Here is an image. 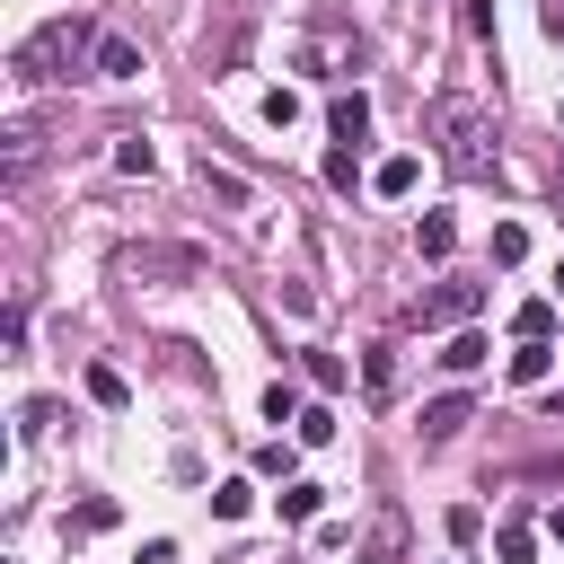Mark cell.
I'll list each match as a JSON object with an SVG mask.
<instances>
[{"instance_id": "1", "label": "cell", "mask_w": 564, "mask_h": 564, "mask_svg": "<svg viewBox=\"0 0 564 564\" xmlns=\"http://www.w3.org/2000/svg\"><path fill=\"white\" fill-rule=\"evenodd\" d=\"M432 150H441V167L449 176H494V115L467 97V88H441L432 97Z\"/></svg>"}, {"instance_id": "2", "label": "cell", "mask_w": 564, "mask_h": 564, "mask_svg": "<svg viewBox=\"0 0 564 564\" xmlns=\"http://www.w3.org/2000/svg\"><path fill=\"white\" fill-rule=\"evenodd\" d=\"M79 53H97V35H88L79 18H53V26H35V35L9 53V70H18L26 88H44V79H70V70H79Z\"/></svg>"}, {"instance_id": "3", "label": "cell", "mask_w": 564, "mask_h": 564, "mask_svg": "<svg viewBox=\"0 0 564 564\" xmlns=\"http://www.w3.org/2000/svg\"><path fill=\"white\" fill-rule=\"evenodd\" d=\"M476 300H485V282H441L414 300V326H458V317H476Z\"/></svg>"}, {"instance_id": "4", "label": "cell", "mask_w": 564, "mask_h": 564, "mask_svg": "<svg viewBox=\"0 0 564 564\" xmlns=\"http://www.w3.org/2000/svg\"><path fill=\"white\" fill-rule=\"evenodd\" d=\"M397 379H405L397 344H370V352H361V388H370V405H388V397H397Z\"/></svg>"}, {"instance_id": "5", "label": "cell", "mask_w": 564, "mask_h": 564, "mask_svg": "<svg viewBox=\"0 0 564 564\" xmlns=\"http://www.w3.org/2000/svg\"><path fill=\"white\" fill-rule=\"evenodd\" d=\"M88 62H97V79H141V44L132 35H97Z\"/></svg>"}, {"instance_id": "6", "label": "cell", "mask_w": 564, "mask_h": 564, "mask_svg": "<svg viewBox=\"0 0 564 564\" xmlns=\"http://www.w3.org/2000/svg\"><path fill=\"white\" fill-rule=\"evenodd\" d=\"M361 564H405V520H397V511H379V520H370V538H361Z\"/></svg>"}, {"instance_id": "7", "label": "cell", "mask_w": 564, "mask_h": 564, "mask_svg": "<svg viewBox=\"0 0 564 564\" xmlns=\"http://www.w3.org/2000/svg\"><path fill=\"white\" fill-rule=\"evenodd\" d=\"M326 132H335V141L352 150V141L370 132V97H361V88H352V97H335V106H326Z\"/></svg>"}, {"instance_id": "8", "label": "cell", "mask_w": 564, "mask_h": 564, "mask_svg": "<svg viewBox=\"0 0 564 564\" xmlns=\"http://www.w3.org/2000/svg\"><path fill=\"white\" fill-rule=\"evenodd\" d=\"M123 273H141V282H150V273H194V247H132Z\"/></svg>"}, {"instance_id": "9", "label": "cell", "mask_w": 564, "mask_h": 564, "mask_svg": "<svg viewBox=\"0 0 564 564\" xmlns=\"http://www.w3.org/2000/svg\"><path fill=\"white\" fill-rule=\"evenodd\" d=\"M414 247H423V264H441V256L458 247V220H449V212H423V220H414Z\"/></svg>"}, {"instance_id": "10", "label": "cell", "mask_w": 564, "mask_h": 564, "mask_svg": "<svg viewBox=\"0 0 564 564\" xmlns=\"http://www.w3.org/2000/svg\"><path fill=\"white\" fill-rule=\"evenodd\" d=\"M511 335L520 344H555V300H520L511 308Z\"/></svg>"}, {"instance_id": "11", "label": "cell", "mask_w": 564, "mask_h": 564, "mask_svg": "<svg viewBox=\"0 0 564 564\" xmlns=\"http://www.w3.org/2000/svg\"><path fill=\"white\" fill-rule=\"evenodd\" d=\"M485 352H494V344H485L476 326H458V335L441 344V370H458V379H467V370H485Z\"/></svg>"}, {"instance_id": "12", "label": "cell", "mask_w": 564, "mask_h": 564, "mask_svg": "<svg viewBox=\"0 0 564 564\" xmlns=\"http://www.w3.org/2000/svg\"><path fill=\"white\" fill-rule=\"evenodd\" d=\"M203 194H220L229 212H247V176H238V167H220L212 150H203Z\"/></svg>"}, {"instance_id": "13", "label": "cell", "mask_w": 564, "mask_h": 564, "mask_svg": "<svg viewBox=\"0 0 564 564\" xmlns=\"http://www.w3.org/2000/svg\"><path fill=\"white\" fill-rule=\"evenodd\" d=\"M546 370H555V344H520L511 352V388H546Z\"/></svg>"}, {"instance_id": "14", "label": "cell", "mask_w": 564, "mask_h": 564, "mask_svg": "<svg viewBox=\"0 0 564 564\" xmlns=\"http://www.w3.org/2000/svg\"><path fill=\"white\" fill-rule=\"evenodd\" d=\"M467 414H476L467 397H432V405H423V441H449V432H458Z\"/></svg>"}, {"instance_id": "15", "label": "cell", "mask_w": 564, "mask_h": 564, "mask_svg": "<svg viewBox=\"0 0 564 564\" xmlns=\"http://www.w3.org/2000/svg\"><path fill=\"white\" fill-rule=\"evenodd\" d=\"M414 176H423V159H414V150H397V159H379V176H370V185H379V194H414Z\"/></svg>"}, {"instance_id": "16", "label": "cell", "mask_w": 564, "mask_h": 564, "mask_svg": "<svg viewBox=\"0 0 564 564\" xmlns=\"http://www.w3.org/2000/svg\"><path fill=\"white\" fill-rule=\"evenodd\" d=\"M88 397H97V405H132V379H123L115 361H88Z\"/></svg>"}, {"instance_id": "17", "label": "cell", "mask_w": 564, "mask_h": 564, "mask_svg": "<svg viewBox=\"0 0 564 564\" xmlns=\"http://www.w3.org/2000/svg\"><path fill=\"white\" fill-rule=\"evenodd\" d=\"M247 511H256V485H247V476L212 485V520H247Z\"/></svg>"}, {"instance_id": "18", "label": "cell", "mask_w": 564, "mask_h": 564, "mask_svg": "<svg viewBox=\"0 0 564 564\" xmlns=\"http://www.w3.org/2000/svg\"><path fill=\"white\" fill-rule=\"evenodd\" d=\"M494 555H502V564H529V555H538V529H529V520H502V529H494Z\"/></svg>"}, {"instance_id": "19", "label": "cell", "mask_w": 564, "mask_h": 564, "mask_svg": "<svg viewBox=\"0 0 564 564\" xmlns=\"http://www.w3.org/2000/svg\"><path fill=\"white\" fill-rule=\"evenodd\" d=\"M115 167H123V176H150V167H159V150H150L141 132H115Z\"/></svg>"}, {"instance_id": "20", "label": "cell", "mask_w": 564, "mask_h": 564, "mask_svg": "<svg viewBox=\"0 0 564 564\" xmlns=\"http://www.w3.org/2000/svg\"><path fill=\"white\" fill-rule=\"evenodd\" d=\"M317 502H326V485H308V476L282 485V520H317Z\"/></svg>"}, {"instance_id": "21", "label": "cell", "mask_w": 564, "mask_h": 564, "mask_svg": "<svg viewBox=\"0 0 564 564\" xmlns=\"http://www.w3.org/2000/svg\"><path fill=\"white\" fill-rule=\"evenodd\" d=\"M441 529H449V546H476V538H485V511H476V502H449Z\"/></svg>"}, {"instance_id": "22", "label": "cell", "mask_w": 564, "mask_h": 564, "mask_svg": "<svg viewBox=\"0 0 564 564\" xmlns=\"http://www.w3.org/2000/svg\"><path fill=\"white\" fill-rule=\"evenodd\" d=\"M529 256V229L520 220H494V264H520Z\"/></svg>"}, {"instance_id": "23", "label": "cell", "mask_w": 564, "mask_h": 564, "mask_svg": "<svg viewBox=\"0 0 564 564\" xmlns=\"http://www.w3.org/2000/svg\"><path fill=\"white\" fill-rule=\"evenodd\" d=\"M264 123H273V132L300 123V88H264Z\"/></svg>"}, {"instance_id": "24", "label": "cell", "mask_w": 564, "mask_h": 564, "mask_svg": "<svg viewBox=\"0 0 564 564\" xmlns=\"http://www.w3.org/2000/svg\"><path fill=\"white\" fill-rule=\"evenodd\" d=\"M264 423H300V397H291V379H273V388H264Z\"/></svg>"}, {"instance_id": "25", "label": "cell", "mask_w": 564, "mask_h": 564, "mask_svg": "<svg viewBox=\"0 0 564 564\" xmlns=\"http://www.w3.org/2000/svg\"><path fill=\"white\" fill-rule=\"evenodd\" d=\"M291 432L317 449V441H335V414H326V405H300V423H291Z\"/></svg>"}, {"instance_id": "26", "label": "cell", "mask_w": 564, "mask_h": 564, "mask_svg": "<svg viewBox=\"0 0 564 564\" xmlns=\"http://www.w3.org/2000/svg\"><path fill=\"white\" fill-rule=\"evenodd\" d=\"M308 379L335 397V388H344V352H308Z\"/></svg>"}, {"instance_id": "27", "label": "cell", "mask_w": 564, "mask_h": 564, "mask_svg": "<svg viewBox=\"0 0 564 564\" xmlns=\"http://www.w3.org/2000/svg\"><path fill=\"white\" fill-rule=\"evenodd\" d=\"M326 185H335V194H352V150H344V141L326 150Z\"/></svg>"}, {"instance_id": "28", "label": "cell", "mask_w": 564, "mask_h": 564, "mask_svg": "<svg viewBox=\"0 0 564 564\" xmlns=\"http://www.w3.org/2000/svg\"><path fill=\"white\" fill-rule=\"evenodd\" d=\"M256 476H282V485H291V449H282V441H264V449H256Z\"/></svg>"}, {"instance_id": "29", "label": "cell", "mask_w": 564, "mask_h": 564, "mask_svg": "<svg viewBox=\"0 0 564 564\" xmlns=\"http://www.w3.org/2000/svg\"><path fill=\"white\" fill-rule=\"evenodd\" d=\"M467 26H476V35H494V0H467Z\"/></svg>"}, {"instance_id": "30", "label": "cell", "mask_w": 564, "mask_h": 564, "mask_svg": "<svg viewBox=\"0 0 564 564\" xmlns=\"http://www.w3.org/2000/svg\"><path fill=\"white\" fill-rule=\"evenodd\" d=\"M538 26H546V35L564 44V0H546V9H538Z\"/></svg>"}, {"instance_id": "31", "label": "cell", "mask_w": 564, "mask_h": 564, "mask_svg": "<svg viewBox=\"0 0 564 564\" xmlns=\"http://www.w3.org/2000/svg\"><path fill=\"white\" fill-rule=\"evenodd\" d=\"M546 538H564V502H555V511H546Z\"/></svg>"}, {"instance_id": "32", "label": "cell", "mask_w": 564, "mask_h": 564, "mask_svg": "<svg viewBox=\"0 0 564 564\" xmlns=\"http://www.w3.org/2000/svg\"><path fill=\"white\" fill-rule=\"evenodd\" d=\"M555 203H564V167H555Z\"/></svg>"}, {"instance_id": "33", "label": "cell", "mask_w": 564, "mask_h": 564, "mask_svg": "<svg viewBox=\"0 0 564 564\" xmlns=\"http://www.w3.org/2000/svg\"><path fill=\"white\" fill-rule=\"evenodd\" d=\"M555 291H564V264H555Z\"/></svg>"}, {"instance_id": "34", "label": "cell", "mask_w": 564, "mask_h": 564, "mask_svg": "<svg viewBox=\"0 0 564 564\" xmlns=\"http://www.w3.org/2000/svg\"><path fill=\"white\" fill-rule=\"evenodd\" d=\"M555 115H564V106H555Z\"/></svg>"}, {"instance_id": "35", "label": "cell", "mask_w": 564, "mask_h": 564, "mask_svg": "<svg viewBox=\"0 0 564 564\" xmlns=\"http://www.w3.org/2000/svg\"><path fill=\"white\" fill-rule=\"evenodd\" d=\"M555 352H564V344H555Z\"/></svg>"}]
</instances>
